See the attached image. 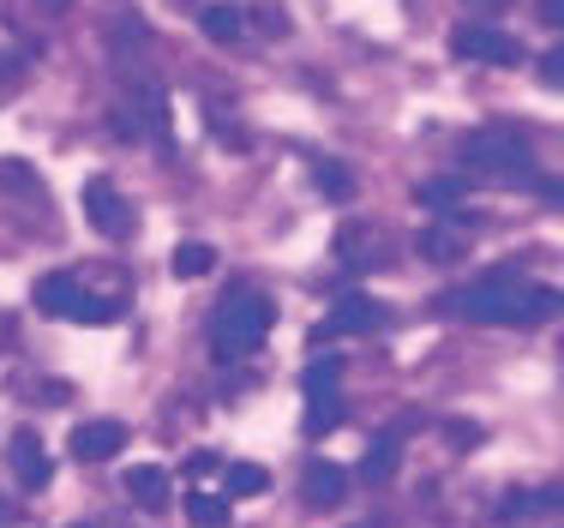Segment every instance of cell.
Returning a JSON list of instances; mask_svg holds the SVG:
<instances>
[{"instance_id": "1", "label": "cell", "mask_w": 564, "mask_h": 528, "mask_svg": "<svg viewBox=\"0 0 564 528\" xmlns=\"http://www.w3.org/2000/svg\"><path fill=\"white\" fill-rule=\"evenodd\" d=\"M451 313L456 319H475V324H541L558 313V294L553 289H534V282L510 277V270H499V277L475 282V289L451 294Z\"/></svg>"}, {"instance_id": "2", "label": "cell", "mask_w": 564, "mask_h": 528, "mask_svg": "<svg viewBox=\"0 0 564 528\" xmlns=\"http://www.w3.org/2000/svg\"><path fill=\"white\" fill-rule=\"evenodd\" d=\"M271 301L264 294H252V289H235V294H223V306H217V319H210V355L217 360H247L252 348L271 336Z\"/></svg>"}, {"instance_id": "3", "label": "cell", "mask_w": 564, "mask_h": 528, "mask_svg": "<svg viewBox=\"0 0 564 528\" xmlns=\"http://www.w3.org/2000/svg\"><path fill=\"white\" fill-rule=\"evenodd\" d=\"M463 162L468 169H480V174H529L534 169V144H522V139H499V132H480V139H468L463 144Z\"/></svg>"}, {"instance_id": "4", "label": "cell", "mask_w": 564, "mask_h": 528, "mask_svg": "<svg viewBox=\"0 0 564 528\" xmlns=\"http://www.w3.org/2000/svg\"><path fill=\"white\" fill-rule=\"evenodd\" d=\"M451 49L463 54V61H487V66H517L522 61L517 36L492 31V24H463V31L451 36Z\"/></svg>"}, {"instance_id": "5", "label": "cell", "mask_w": 564, "mask_h": 528, "mask_svg": "<svg viewBox=\"0 0 564 528\" xmlns=\"http://www.w3.org/2000/svg\"><path fill=\"white\" fill-rule=\"evenodd\" d=\"M85 216H90V228H102V235H127V228H132L127 198H120L102 174H97V181H85Z\"/></svg>"}, {"instance_id": "6", "label": "cell", "mask_w": 564, "mask_h": 528, "mask_svg": "<svg viewBox=\"0 0 564 528\" xmlns=\"http://www.w3.org/2000/svg\"><path fill=\"white\" fill-rule=\"evenodd\" d=\"M127 439H132V432L120 421H85L73 432V456H78V463H109V456L127 451Z\"/></svg>"}, {"instance_id": "7", "label": "cell", "mask_w": 564, "mask_h": 528, "mask_svg": "<svg viewBox=\"0 0 564 528\" xmlns=\"http://www.w3.org/2000/svg\"><path fill=\"white\" fill-rule=\"evenodd\" d=\"M384 324V306L372 294H343V306L318 324V336H355V331H379Z\"/></svg>"}, {"instance_id": "8", "label": "cell", "mask_w": 564, "mask_h": 528, "mask_svg": "<svg viewBox=\"0 0 564 528\" xmlns=\"http://www.w3.org/2000/svg\"><path fill=\"white\" fill-rule=\"evenodd\" d=\"M12 468H19V481L31 486V493H43V486L55 481V463H48L36 432H12Z\"/></svg>"}, {"instance_id": "9", "label": "cell", "mask_w": 564, "mask_h": 528, "mask_svg": "<svg viewBox=\"0 0 564 528\" xmlns=\"http://www.w3.org/2000/svg\"><path fill=\"white\" fill-rule=\"evenodd\" d=\"M78 282L73 277H43L31 289V301H36V313H48V319H73V306H78Z\"/></svg>"}, {"instance_id": "10", "label": "cell", "mask_w": 564, "mask_h": 528, "mask_svg": "<svg viewBox=\"0 0 564 528\" xmlns=\"http://www.w3.org/2000/svg\"><path fill=\"white\" fill-rule=\"evenodd\" d=\"M343 493H348V475H343L337 463H325V456H318V463H306V498H313L318 510L343 505Z\"/></svg>"}, {"instance_id": "11", "label": "cell", "mask_w": 564, "mask_h": 528, "mask_svg": "<svg viewBox=\"0 0 564 528\" xmlns=\"http://www.w3.org/2000/svg\"><path fill=\"white\" fill-rule=\"evenodd\" d=\"M127 493H132V505H144V510H163L169 498H174V486H169V468H156V463L132 468V475H127Z\"/></svg>"}, {"instance_id": "12", "label": "cell", "mask_w": 564, "mask_h": 528, "mask_svg": "<svg viewBox=\"0 0 564 528\" xmlns=\"http://www.w3.org/2000/svg\"><path fill=\"white\" fill-rule=\"evenodd\" d=\"M198 31H205L210 43H240V36H247V12L228 7V0H217V7L198 12Z\"/></svg>"}, {"instance_id": "13", "label": "cell", "mask_w": 564, "mask_h": 528, "mask_svg": "<svg viewBox=\"0 0 564 528\" xmlns=\"http://www.w3.org/2000/svg\"><path fill=\"white\" fill-rule=\"evenodd\" d=\"M337 259L355 270H372V265H384V247L372 228H348V235H337Z\"/></svg>"}, {"instance_id": "14", "label": "cell", "mask_w": 564, "mask_h": 528, "mask_svg": "<svg viewBox=\"0 0 564 528\" xmlns=\"http://www.w3.org/2000/svg\"><path fill=\"white\" fill-rule=\"evenodd\" d=\"M343 390V355H325V360H313V367L301 373V397L313 402V397H337Z\"/></svg>"}, {"instance_id": "15", "label": "cell", "mask_w": 564, "mask_h": 528, "mask_svg": "<svg viewBox=\"0 0 564 528\" xmlns=\"http://www.w3.org/2000/svg\"><path fill=\"white\" fill-rule=\"evenodd\" d=\"M259 493H271V468H259V463H235V468H228L223 498H259Z\"/></svg>"}, {"instance_id": "16", "label": "cell", "mask_w": 564, "mask_h": 528, "mask_svg": "<svg viewBox=\"0 0 564 528\" xmlns=\"http://www.w3.org/2000/svg\"><path fill=\"white\" fill-rule=\"evenodd\" d=\"M510 517H553V510H564V486H541V493H517L505 498Z\"/></svg>"}, {"instance_id": "17", "label": "cell", "mask_w": 564, "mask_h": 528, "mask_svg": "<svg viewBox=\"0 0 564 528\" xmlns=\"http://www.w3.org/2000/svg\"><path fill=\"white\" fill-rule=\"evenodd\" d=\"M397 463H402V444L391 439V432H384V439L367 451V463H360V481H391Z\"/></svg>"}, {"instance_id": "18", "label": "cell", "mask_w": 564, "mask_h": 528, "mask_svg": "<svg viewBox=\"0 0 564 528\" xmlns=\"http://www.w3.org/2000/svg\"><path fill=\"white\" fill-rule=\"evenodd\" d=\"M186 522L193 528H228V498L223 493H193L186 498Z\"/></svg>"}, {"instance_id": "19", "label": "cell", "mask_w": 564, "mask_h": 528, "mask_svg": "<svg viewBox=\"0 0 564 528\" xmlns=\"http://www.w3.org/2000/svg\"><path fill=\"white\" fill-rule=\"evenodd\" d=\"M421 252H426L433 265H456V259L468 252V240L456 235V228H426V235H421Z\"/></svg>"}, {"instance_id": "20", "label": "cell", "mask_w": 564, "mask_h": 528, "mask_svg": "<svg viewBox=\"0 0 564 528\" xmlns=\"http://www.w3.org/2000/svg\"><path fill=\"white\" fill-rule=\"evenodd\" d=\"M313 181H318V193H325L330 205H348V198H355V174H348L343 162H318Z\"/></svg>"}, {"instance_id": "21", "label": "cell", "mask_w": 564, "mask_h": 528, "mask_svg": "<svg viewBox=\"0 0 564 528\" xmlns=\"http://www.w3.org/2000/svg\"><path fill=\"white\" fill-rule=\"evenodd\" d=\"M210 265H217V252H210L205 240H181V247H174V277L193 282V277H205Z\"/></svg>"}, {"instance_id": "22", "label": "cell", "mask_w": 564, "mask_h": 528, "mask_svg": "<svg viewBox=\"0 0 564 528\" xmlns=\"http://www.w3.org/2000/svg\"><path fill=\"white\" fill-rule=\"evenodd\" d=\"M337 421H343V390H337V397H313V402H306V432H313V439H325Z\"/></svg>"}, {"instance_id": "23", "label": "cell", "mask_w": 564, "mask_h": 528, "mask_svg": "<svg viewBox=\"0 0 564 528\" xmlns=\"http://www.w3.org/2000/svg\"><path fill=\"white\" fill-rule=\"evenodd\" d=\"M73 319H85V324H109L120 319V294H78V306H73Z\"/></svg>"}, {"instance_id": "24", "label": "cell", "mask_w": 564, "mask_h": 528, "mask_svg": "<svg viewBox=\"0 0 564 528\" xmlns=\"http://www.w3.org/2000/svg\"><path fill=\"white\" fill-rule=\"evenodd\" d=\"M414 198H421L426 211H456V205H463V181H426Z\"/></svg>"}, {"instance_id": "25", "label": "cell", "mask_w": 564, "mask_h": 528, "mask_svg": "<svg viewBox=\"0 0 564 528\" xmlns=\"http://www.w3.org/2000/svg\"><path fill=\"white\" fill-rule=\"evenodd\" d=\"M534 19L553 24V31H564V0H534Z\"/></svg>"}, {"instance_id": "26", "label": "cell", "mask_w": 564, "mask_h": 528, "mask_svg": "<svg viewBox=\"0 0 564 528\" xmlns=\"http://www.w3.org/2000/svg\"><path fill=\"white\" fill-rule=\"evenodd\" d=\"M210 468H217V456H210V451H193V456H186V475H210Z\"/></svg>"}, {"instance_id": "27", "label": "cell", "mask_w": 564, "mask_h": 528, "mask_svg": "<svg viewBox=\"0 0 564 528\" xmlns=\"http://www.w3.org/2000/svg\"><path fill=\"white\" fill-rule=\"evenodd\" d=\"M451 432H456V444H463V451H468V444H480V427L475 421H456Z\"/></svg>"}, {"instance_id": "28", "label": "cell", "mask_w": 564, "mask_h": 528, "mask_svg": "<svg viewBox=\"0 0 564 528\" xmlns=\"http://www.w3.org/2000/svg\"><path fill=\"white\" fill-rule=\"evenodd\" d=\"M541 73H546V78H564V49L546 54V61H541Z\"/></svg>"}, {"instance_id": "29", "label": "cell", "mask_w": 564, "mask_h": 528, "mask_svg": "<svg viewBox=\"0 0 564 528\" xmlns=\"http://www.w3.org/2000/svg\"><path fill=\"white\" fill-rule=\"evenodd\" d=\"M546 198H553V205H564V181H546Z\"/></svg>"}, {"instance_id": "30", "label": "cell", "mask_w": 564, "mask_h": 528, "mask_svg": "<svg viewBox=\"0 0 564 528\" xmlns=\"http://www.w3.org/2000/svg\"><path fill=\"white\" fill-rule=\"evenodd\" d=\"M36 7H43V12H66L73 0H36Z\"/></svg>"}, {"instance_id": "31", "label": "cell", "mask_w": 564, "mask_h": 528, "mask_svg": "<svg viewBox=\"0 0 564 528\" xmlns=\"http://www.w3.org/2000/svg\"><path fill=\"white\" fill-rule=\"evenodd\" d=\"M475 7H487V12H499V7H510V0H475Z\"/></svg>"}, {"instance_id": "32", "label": "cell", "mask_w": 564, "mask_h": 528, "mask_svg": "<svg viewBox=\"0 0 564 528\" xmlns=\"http://www.w3.org/2000/svg\"><path fill=\"white\" fill-rule=\"evenodd\" d=\"M73 528H90V522H73Z\"/></svg>"}, {"instance_id": "33", "label": "cell", "mask_w": 564, "mask_h": 528, "mask_svg": "<svg viewBox=\"0 0 564 528\" xmlns=\"http://www.w3.org/2000/svg\"><path fill=\"white\" fill-rule=\"evenodd\" d=\"M360 528H372V522H360Z\"/></svg>"}]
</instances>
